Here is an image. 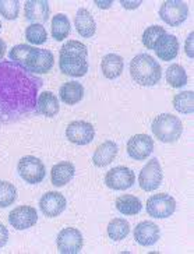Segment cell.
Masks as SVG:
<instances>
[{
    "label": "cell",
    "instance_id": "ba28073f",
    "mask_svg": "<svg viewBox=\"0 0 194 254\" xmlns=\"http://www.w3.org/2000/svg\"><path fill=\"white\" fill-rule=\"evenodd\" d=\"M105 183L116 191L127 190L135 183V173L127 166H116L105 175Z\"/></svg>",
    "mask_w": 194,
    "mask_h": 254
},
{
    "label": "cell",
    "instance_id": "4316f807",
    "mask_svg": "<svg viewBox=\"0 0 194 254\" xmlns=\"http://www.w3.org/2000/svg\"><path fill=\"white\" fill-rule=\"evenodd\" d=\"M71 31L70 20L66 14L59 13V14L53 15L52 18V37L56 41H63L68 37Z\"/></svg>",
    "mask_w": 194,
    "mask_h": 254
},
{
    "label": "cell",
    "instance_id": "9c48e42d",
    "mask_svg": "<svg viewBox=\"0 0 194 254\" xmlns=\"http://www.w3.org/2000/svg\"><path fill=\"white\" fill-rule=\"evenodd\" d=\"M58 250L62 254H77L81 252L84 240L81 232L75 228H65L59 232L56 239Z\"/></svg>",
    "mask_w": 194,
    "mask_h": 254
},
{
    "label": "cell",
    "instance_id": "e0dca14e",
    "mask_svg": "<svg viewBox=\"0 0 194 254\" xmlns=\"http://www.w3.org/2000/svg\"><path fill=\"white\" fill-rule=\"evenodd\" d=\"M118 144L115 141H104L102 144H99L97 147V150L92 155V164L95 165L97 168H104L112 162L113 159L118 155Z\"/></svg>",
    "mask_w": 194,
    "mask_h": 254
},
{
    "label": "cell",
    "instance_id": "8fae6325",
    "mask_svg": "<svg viewBox=\"0 0 194 254\" xmlns=\"http://www.w3.org/2000/svg\"><path fill=\"white\" fill-rule=\"evenodd\" d=\"M38 221L37 209L30 205H20L8 214V222L17 231L30 229Z\"/></svg>",
    "mask_w": 194,
    "mask_h": 254
},
{
    "label": "cell",
    "instance_id": "f35d334b",
    "mask_svg": "<svg viewBox=\"0 0 194 254\" xmlns=\"http://www.w3.org/2000/svg\"><path fill=\"white\" fill-rule=\"evenodd\" d=\"M95 4H97L99 8H109L113 4V1L112 0H109V1H99V0H97Z\"/></svg>",
    "mask_w": 194,
    "mask_h": 254
},
{
    "label": "cell",
    "instance_id": "4dcf8cb0",
    "mask_svg": "<svg viewBox=\"0 0 194 254\" xmlns=\"http://www.w3.org/2000/svg\"><path fill=\"white\" fill-rule=\"evenodd\" d=\"M59 56H66V58H77V59L87 60L88 56V49L87 46L78 42V41H68L65 45L60 48Z\"/></svg>",
    "mask_w": 194,
    "mask_h": 254
},
{
    "label": "cell",
    "instance_id": "1f68e13d",
    "mask_svg": "<svg viewBox=\"0 0 194 254\" xmlns=\"http://www.w3.org/2000/svg\"><path fill=\"white\" fill-rule=\"evenodd\" d=\"M17 200V189L13 183L0 180V208H7Z\"/></svg>",
    "mask_w": 194,
    "mask_h": 254
},
{
    "label": "cell",
    "instance_id": "8992f818",
    "mask_svg": "<svg viewBox=\"0 0 194 254\" xmlns=\"http://www.w3.org/2000/svg\"><path fill=\"white\" fill-rule=\"evenodd\" d=\"M189 15V7L185 1L180 0H166L159 8V17L162 21L171 27H179L186 21Z\"/></svg>",
    "mask_w": 194,
    "mask_h": 254
},
{
    "label": "cell",
    "instance_id": "6da1fadb",
    "mask_svg": "<svg viewBox=\"0 0 194 254\" xmlns=\"http://www.w3.org/2000/svg\"><path fill=\"white\" fill-rule=\"evenodd\" d=\"M44 80L11 60L0 62V125L15 123L38 113Z\"/></svg>",
    "mask_w": 194,
    "mask_h": 254
},
{
    "label": "cell",
    "instance_id": "74e56055",
    "mask_svg": "<svg viewBox=\"0 0 194 254\" xmlns=\"http://www.w3.org/2000/svg\"><path fill=\"white\" fill-rule=\"evenodd\" d=\"M141 3V0H138V1H126V0H122V1H120V4L123 6V8H127V10H134V8L138 7Z\"/></svg>",
    "mask_w": 194,
    "mask_h": 254
},
{
    "label": "cell",
    "instance_id": "7a4b0ae2",
    "mask_svg": "<svg viewBox=\"0 0 194 254\" xmlns=\"http://www.w3.org/2000/svg\"><path fill=\"white\" fill-rule=\"evenodd\" d=\"M130 74L138 85L154 87L161 81L162 67L152 56L140 53L130 62Z\"/></svg>",
    "mask_w": 194,
    "mask_h": 254
},
{
    "label": "cell",
    "instance_id": "3957f363",
    "mask_svg": "<svg viewBox=\"0 0 194 254\" xmlns=\"http://www.w3.org/2000/svg\"><path fill=\"white\" fill-rule=\"evenodd\" d=\"M152 133L159 141L175 142L180 138L183 133V125L178 116L171 113H162L152 120Z\"/></svg>",
    "mask_w": 194,
    "mask_h": 254
},
{
    "label": "cell",
    "instance_id": "f1b7e54d",
    "mask_svg": "<svg viewBox=\"0 0 194 254\" xmlns=\"http://www.w3.org/2000/svg\"><path fill=\"white\" fill-rule=\"evenodd\" d=\"M129 232H130V224L123 218H115L108 225V236L115 242L127 238Z\"/></svg>",
    "mask_w": 194,
    "mask_h": 254
},
{
    "label": "cell",
    "instance_id": "5bb4252c",
    "mask_svg": "<svg viewBox=\"0 0 194 254\" xmlns=\"http://www.w3.org/2000/svg\"><path fill=\"white\" fill-rule=\"evenodd\" d=\"M159 238H161L159 226L152 221H142L134 228V239L141 246H154Z\"/></svg>",
    "mask_w": 194,
    "mask_h": 254
},
{
    "label": "cell",
    "instance_id": "2e32d148",
    "mask_svg": "<svg viewBox=\"0 0 194 254\" xmlns=\"http://www.w3.org/2000/svg\"><path fill=\"white\" fill-rule=\"evenodd\" d=\"M154 51L157 53L158 58L161 60H164V62L173 60L178 56V53H179V41H178V38L175 37V35L166 32L164 37L158 41Z\"/></svg>",
    "mask_w": 194,
    "mask_h": 254
},
{
    "label": "cell",
    "instance_id": "e575fe53",
    "mask_svg": "<svg viewBox=\"0 0 194 254\" xmlns=\"http://www.w3.org/2000/svg\"><path fill=\"white\" fill-rule=\"evenodd\" d=\"M20 1L18 0H0V14L6 20H15L18 17Z\"/></svg>",
    "mask_w": 194,
    "mask_h": 254
},
{
    "label": "cell",
    "instance_id": "836d02e7",
    "mask_svg": "<svg viewBox=\"0 0 194 254\" xmlns=\"http://www.w3.org/2000/svg\"><path fill=\"white\" fill-rule=\"evenodd\" d=\"M165 34H166V31H165L164 27L151 25L142 34V45L145 46L147 49H154L158 41L164 37Z\"/></svg>",
    "mask_w": 194,
    "mask_h": 254
},
{
    "label": "cell",
    "instance_id": "52a82bcc",
    "mask_svg": "<svg viewBox=\"0 0 194 254\" xmlns=\"http://www.w3.org/2000/svg\"><path fill=\"white\" fill-rule=\"evenodd\" d=\"M164 179L162 168L157 158H152L141 169L138 175V185L144 191H154L161 186Z\"/></svg>",
    "mask_w": 194,
    "mask_h": 254
},
{
    "label": "cell",
    "instance_id": "d4e9b609",
    "mask_svg": "<svg viewBox=\"0 0 194 254\" xmlns=\"http://www.w3.org/2000/svg\"><path fill=\"white\" fill-rule=\"evenodd\" d=\"M60 99L67 105L78 104L84 98V87L80 82L68 81L65 82L59 90Z\"/></svg>",
    "mask_w": 194,
    "mask_h": 254
},
{
    "label": "cell",
    "instance_id": "d6a6232c",
    "mask_svg": "<svg viewBox=\"0 0 194 254\" xmlns=\"http://www.w3.org/2000/svg\"><path fill=\"white\" fill-rule=\"evenodd\" d=\"M25 38L32 45H42L48 39V32L41 24H31L25 30Z\"/></svg>",
    "mask_w": 194,
    "mask_h": 254
},
{
    "label": "cell",
    "instance_id": "cb8c5ba5",
    "mask_svg": "<svg viewBox=\"0 0 194 254\" xmlns=\"http://www.w3.org/2000/svg\"><path fill=\"white\" fill-rule=\"evenodd\" d=\"M55 64V56L51 51L48 49H39L35 56V60L28 68V71L34 74H46L52 70Z\"/></svg>",
    "mask_w": 194,
    "mask_h": 254
},
{
    "label": "cell",
    "instance_id": "8d00e7d4",
    "mask_svg": "<svg viewBox=\"0 0 194 254\" xmlns=\"http://www.w3.org/2000/svg\"><path fill=\"white\" fill-rule=\"evenodd\" d=\"M8 240V231L7 228L3 224H0V247L6 246Z\"/></svg>",
    "mask_w": 194,
    "mask_h": 254
},
{
    "label": "cell",
    "instance_id": "9a60e30c",
    "mask_svg": "<svg viewBox=\"0 0 194 254\" xmlns=\"http://www.w3.org/2000/svg\"><path fill=\"white\" fill-rule=\"evenodd\" d=\"M25 18L32 24H44L49 20V3L46 0H28L24 6Z\"/></svg>",
    "mask_w": 194,
    "mask_h": 254
},
{
    "label": "cell",
    "instance_id": "d6986e66",
    "mask_svg": "<svg viewBox=\"0 0 194 254\" xmlns=\"http://www.w3.org/2000/svg\"><path fill=\"white\" fill-rule=\"evenodd\" d=\"M75 168L74 165L68 161H62L59 164L53 165L51 171V180L52 185L56 187H63L67 185L70 180L74 178Z\"/></svg>",
    "mask_w": 194,
    "mask_h": 254
},
{
    "label": "cell",
    "instance_id": "277c9868",
    "mask_svg": "<svg viewBox=\"0 0 194 254\" xmlns=\"http://www.w3.org/2000/svg\"><path fill=\"white\" fill-rule=\"evenodd\" d=\"M17 171L20 173V178L30 183V185H38L45 179L46 169L44 162L37 157L27 155L18 161Z\"/></svg>",
    "mask_w": 194,
    "mask_h": 254
},
{
    "label": "cell",
    "instance_id": "60d3db41",
    "mask_svg": "<svg viewBox=\"0 0 194 254\" xmlns=\"http://www.w3.org/2000/svg\"><path fill=\"white\" fill-rule=\"evenodd\" d=\"M0 30H1V23H0Z\"/></svg>",
    "mask_w": 194,
    "mask_h": 254
},
{
    "label": "cell",
    "instance_id": "44dd1931",
    "mask_svg": "<svg viewBox=\"0 0 194 254\" xmlns=\"http://www.w3.org/2000/svg\"><path fill=\"white\" fill-rule=\"evenodd\" d=\"M37 108L39 115H44L46 118H55L60 111L59 99L53 92L45 91L38 95Z\"/></svg>",
    "mask_w": 194,
    "mask_h": 254
},
{
    "label": "cell",
    "instance_id": "f546056e",
    "mask_svg": "<svg viewBox=\"0 0 194 254\" xmlns=\"http://www.w3.org/2000/svg\"><path fill=\"white\" fill-rule=\"evenodd\" d=\"M166 81L173 88H182L187 84V74L185 68L178 63L171 64L166 70Z\"/></svg>",
    "mask_w": 194,
    "mask_h": 254
},
{
    "label": "cell",
    "instance_id": "603a6c76",
    "mask_svg": "<svg viewBox=\"0 0 194 254\" xmlns=\"http://www.w3.org/2000/svg\"><path fill=\"white\" fill-rule=\"evenodd\" d=\"M123 67H125V62L123 58L116 55V53H109L104 56V59L101 62V70L102 74L108 78V80H115L118 78L122 73H123Z\"/></svg>",
    "mask_w": 194,
    "mask_h": 254
},
{
    "label": "cell",
    "instance_id": "5b68a950",
    "mask_svg": "<svg viewBox=\"0 0 194 254\" xmlns=\"http://www.w3.org/2000/svg\"><path fill=\"white\" fill-rule=\"evenodd\" d=\"M176 211V201L172 195L166 193L154 194L147 200V214L157 219H165L173 215Z\"/></svg>",
    "mask_w": 194,
    "mask_h": 254
},
{
    "label": "cell",
    "instance_id": "30bf717a",
    "mask_svg": "<svg viewBox=\"0 0 194 254\" xmlns=\"http://www.w3.org/2000/svg\"><path fill=\"white\" fill-rule=\"evenodd\" d=\"M66 137L68 138V141L75 145H87L94 140L95 128L88 122L75 120L68 123V126L66 127Z\"/></svg>",
    "mask_w": 194,
    "mask_h": 254
},
{
    "label": "cell",
    "instance_id": "d590c367",
    "mask_svg": "<svg viewBox=\"0 0 194 254\" xmlns=\"http://www.w3.org/2000/svg\"><path fill=\"white\" fill-rule=\"evenodd\" d=\"M194 32H192L186 39V44H185V51H186V55L190 58V59H194Z\"/></svg>",
    "mask_w": 194,
    "mask_h": 254
},
{
    "label": "cell",
    "instance_id": "4fadbf2b",
    "mask_svg": "<svg viewBox=\"0 0 194 254\" xmlns=\"http://www.w3.org/2000/svg\"><path fill=\"white\" fill-rule=\"evenodd\" d=\"M67 201L59 191H48L39 200V208L46 218H56L66 209Z\"/></svg>",
    "mask_w": 194,
    "mask_h": 254
},
{
    "label": "cell",
    "instance_id": "ffe728a7",
    "mask_svg": "<svg viewBox=\"0 0 194 254\" xmlns=\"http://www.w3.org/2000/svg\"><path fill=\"white\" fill-rule=\"evenodd\" d=\"M59 67L63 74L70 75V77H82L88 71V62L84 59H77V58L60 56Z\"/></svg>",
    "mask_w": 194,
    "mask_h": 254
},
{
    "label": "cell",
    "instance_id": "7c38bea8",
    "mask_svg": "<svg viewBox=\"0 0 194 254\" xmlns=\"http://www.w3.org/2000/svg\"><path fill=\"white\" fill-rule=\"evenodd\" d=\"M154 151V140L147 134H135L127 141V154L135 161H144Z\"/></svg>",
    "mask_w": 194,
    "mask_h": 254
},
{
    "label": "cell",
    "instance_id": "83f0119b",
    "mask_svg": "<svg viewBox=\"0 0 194 254\" xmlns=\"http://www.w3.org/2000/svg\"><path fill=\"white\" fill-rule=\"evenodd\" d=\"M173 108L183 115H193L194 113V92L193 91H183L173 97Z\"/></svg>",
    "mask_w": 194,
    "mask_h": 254
},
{
    "label": "cell",
    "instance_id": "ab89813d",
    "mask_svg": "<svg viewBox=\"0 0 194 254\" xmlns=\"http://www.w3.org/2000/svg\"><path fill=\"white\" fill-rule=\"evenodd\" d=\"M6 42L0 38V62L3 60V58H4V55H6Z\"/></svg>",
    "mask_w": 194,
    "mask_h": 254
},
{
    "label": "cell",
    "instance_id": "484cf974",
    "mask_svg": "<svg viewBox=\"0 0 194 254\" xmlns=\"http://www.w3.org/2000/svg\"><path fill=\"white\" fill-rule=\"evenodd\" d=\"M141 208V201L135 195L123 194L116 198V209L123 215H137Z\"/></svg>",
    "mask_w": 194,
    "mask_h": 254
},
{
    "label": "cell",
    "instance_id": "ac0fdd59",
    "mask_svg": "<svg viewBox=\"0 0 194 254\" xmlns=\"http://www.w3.org/2000/svg\"><path fill=\"white\" fill-rule=\"evenodd\" d=\"M38 48L31 45H15L13 46V49L8 53V58L11 62H14L17 64H20L21 67L24 68H30V66L32 64V62L35 60V56L38 53Z\"/></svg>",
    "mask_w": 194,
    "mask_h": 254
},
{
    "label": "cell",
    "instance_id": "7402d4cb",
    "mask_svg": "<svg viewBox=\"0 0 194 254\" xmlns=\"http://www.w3.org/2000/svg\"><path fill=\"white\" fill-rule=\"evenodd\" d=\"M75 30L82 38L94 37L95 31H97V24L95 20L87 8H80L75 15Z\"/></svg>",
    "mask_w": 194,
    "mask_h": 254
}]
</instances>
